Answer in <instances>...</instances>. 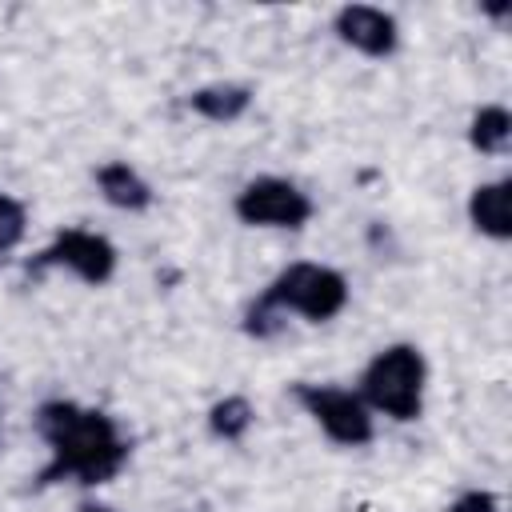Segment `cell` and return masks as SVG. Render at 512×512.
I'll return each instance as SVG.
<instances>
[{
	"instance_id": "cell-1",
	"label": "cell",
	"mask_w": 512,
	"mask_h": 512,
	"mask_svg": "<svg viewBox=\"0 0 512 512\" xmlns=\"http://www.w3.org/2000/svg\"><path fill=\"white\" fill-rule=\"evenodd\" d=\"M36 432L52 448V460L36 476L40 488L56 480L104 484L128 464V440L120 436L112 416L96 408H80L72 400H48L36 412Z\"/></svg>"
},
{
	"instance_id": "cell-2",
	"label": "cell",
	"mask_w": 512,
	"mask_h": 512,
	"mask_svg": "<svg viewBox=\"0 0 512 512\" xmlns=\"http://www.w3.org/2000/svg\"><path fill=\"white\" fill-rule=\"evenodd\" d=\"M360 400L392 420H416L424 408V356L412 344H392L372 356L360 376Z\"/></svg>"
},
{
	"instance_id": "cell-3",
	"label": "cell",
	"mask_w": 512,
	"mask_h": 512,
	"mask_svg": "<svg viewBox=\"0 0 512 512\" xmlns=\"http://www.w3.org/2000/svg\"><path fill=\"white\" fill-rule=\"evenodd\" d=\"M256 304H264V308H272L280 316L300 312L304 320L324 324L336 312H344V304H348V280L336 268H324V264H288L256 296Z\"/></svg>"
},
{
	"instance_id": "cell-4",
	"label": "cell",
	"mask_w": 512,
	"mask_h": 512,
	"mask_svg": "<svg viewBox=\"0 0 512 512\" xmlns=\"http://www.w3.org/2000/svg\"><path fill=\"white\" fill-rule=\"evenodd\" d=\"M292 396L324 428L328 440H336L344 448H360L372 440V416L356 392L328 388V384H292Z\"/></svg>"
},
{
	"instance_id": "cell-5",
	"label": "cell",
	"mask_w": 512,
	"mask_h": 512,
	"mask_svg": "<svg viewBox=\"0 0 512 512\" xmlns=\"http://www.w3.org/2000/svg\"><path fill=\"white\" fill-rule=\"evenodd\" d=\"M232 208L252 228H304L312 216V200L292 180L280 176H260L244 184Z\"/></svg>"
},
{
	"instance_id": "cell-6",
	"label": "cell",
	"mask_w": 512,
	"mask_h": 512,
	"mask_svg": "<svg viewBox=\"0 0 512 512\" xmlns=\"http://www.w3.org/2000/svg\"><path fill=\"white\" fill-rule=\"evenodd\" d=\"M32 268H68L76 272L84 284H104L116 272V248L84 228H64L56 232V240L32 260Z\"/></svg>"
},
{
	"instance_id": "cell-7",
	"label": "cell",
	"mask_w": 512,
	"mask_h": 512,
	"mask_svg": "<svg viewBox=\"0 0 512 512\" xmlns=\"http://www.w3.org/2000/svg\"><path fill=\"white\" fill-rule=\"evenodd\" d=\"M332 28L348 48H356L364 56H388V52H396V40H400L396 20L384 8H372V4H344L336 12Z\"/></svg>"
},
{
	"instance_id": "cell-8",
	"label": "cell",
	"mask_w": 512,
	"mask_h": 512,
	"mask_svg": "<svg viewBox=\"0 0 512 512\" xmlns=\"http://www.w3.org/2000/svg\"><path fill=\"white\" fill-rule=\"evenodd\" d=\"M508 180H492V184H476L468 196V220L476 232L492 236V240H508L512 236V212H508Z\"/></svg>"
},
{
	"instance_id": "cell-9",
	"label": "cell",
	"mask_w": 512,
	"mask_h": 512,
	"mask_svg": "<svg viewBox=\"0 0 512 512\" xmlns=\"http://www.w3.org/2000/svg\"><path fill=\"white\" fill-rule=\"evenodd\" d=\"M96 184H100L104 200L116 204V208H124V212H140V208L152 204V188H148V180H144L136 168H128L124 160L100 164V168H96Z\"/></svg>"
},
{
	"instance_id": "cell-10",
	"label": "cell",
	"mask_w": 512,
	"mask_h": 512,
	"mask_svg": "<svg viewBox=\"0 0 512 512\" xmlns=\"http://www.w3.org/2000/svg\"><path fill=\"white\" fill-rule=\"evenodd\" d=\"M248 104H252V88H244V84H208V88H196L188 96V108L212 124L240 120L248 112Z\"/></svg>"
},
{
	"instance_id": "cell-11",
	"label": "cell",
	"mask_w": 512,
	"mask_h": 512,
	"mask_svg": "<svg viewBox=\"0 0 512 512\" xmlns=\"http://www.w3.org/2000/svg\"><path fill=\"white\" fill-rule=\"evenodd\" d=\"M512 140V116L504 104H484L468 124V144L484 156H504Z\"/></svg>"
},
{
	"instance_id": "cell-12",
	"label": "cell",
	"mask_w": 512,
	"mask_h": 512,
	"mask_svg": "<svg viewBox=\"0 0 512 512\" xmlns=\"http://www.w3.org/2000/svg\"><path fill=\"white\" fill-rule=\"evenodd\" d=\"M252 404L244 400V396H224V400H216L212 408H208V428H212V436H220V440H240L248 428H252Z\"/></svg>"
},
{
	"instance_id": "cell-13",
	"label": "cell",
	"mask_w": 512,
	"mask_h": 512,
	"mask_svg": "<svg viewBox=\"0 0 512 512\" xmlns=\"http://www.w3.org/2000/svg\"><path fill=\"white\" fill-rule=\"evenodd\" d=\"M24 228H28L24 204L12 196H0V252H12L24 240Z\"/></svg>"
},
{
	"instance_id": "cell-14",
	"label": "cell",
	"mask_w": 512,
	"mask_h": 512,
	"mask_svg": "<svg viewBox=\"0 0 512 512\" xmlns=\"http://www.w3.org/2000/svg\"><path fill=\"white\" fill-rule=\"evenodd\" d=\"M448 512H500V504H496V496H492V492H480V488H472V492L456 496Z\"/></svg>"
},
{
	"instance_id": "cell-15",
	"label": "cell",
	"mask_w": 512,
	"mask_h": 512,
	"mask_svg": "<svg viewBox=\"0 0 512 512\" xmlns=\"http://www.w3.org/2000/svg\"><path fill=\"white\" fill-rule=\"evenodd\" d=\"M80 512H108V508H80Z\"/></svg>"
}]
</instances>
